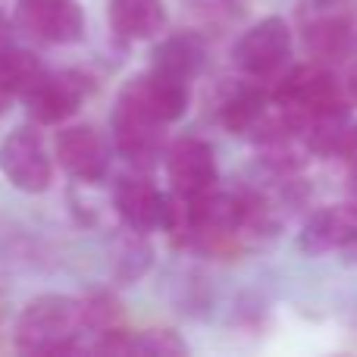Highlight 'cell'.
Wrapping results in <instances>:
<instances>
[{
    "label": "cell",
    "mask_w": 357,
    "mask_h": 357,
    "mask_svg": "<svg viewBox=\"0 0 357 357\" xmlns=\"http://www.w3.org/2000/svg\"><path fill=\"white\" fill-rule=\"evenodd\" d=\"M16 29L41 44H75L85 35L79 0H16Z\"/></svg>",
    "instance_id": "obj_7"
},
{
    "label": "cell",
    "mask_w": 357,
    "mask_h": 357,
    "mask_svg": "<svg viewBox=\"0 0 357 357\" xmlns=\"http://www.w3.org/2000/svg\"><path fill=\"white\" fill-rule=\"evenodd\" d=\"M291 54V29L282 16H266L241 31L232 44V63L248 79L273 75Z\"/></svg>",
    "instance_id": "obj_4"
},
{
    "label": "cell",
    "mask_w": 357,
    "mask_h": 357,
    "mask_svg": "<svg viewBox=\"0 0 357 357\" xmlns=\"http://www.w3.org/2000/svg\"><path fill=\"white\" fill-rule=\"evenodd\" d=\"M270 104H273V91L266 94L264 88L241 82L220 100V123L235 135H251L260 119L266 116Z\"/></svg>",
    "instance_id": "obj_18"
},
{
    "label": "cell",
    "mask_w": 357,
    "mask_h": 357,
    "mask_svg": "<svg viewBox=\"0 0 357 357\" xmlns=\"http://www.w3.org/2000/svg\"><path fill=\"white\" fill-rule=\"evenodd\" d=\"M167 25L163 0H110V29L123 41H148Z\"/></svg>",
    "instance_id": "obj_16"
},
{
    "label": "cell",
    "mask_w": 357,
    "mask_h": 357,
    "mask_svg": "<svg viewBox=\"0 0 357 357\" xmlns=\"http://www.w3.org/2000/svg\"><path fill=\"white\" fill-rule=\"evenodd\" d=\"M167 178L176 195L197 197L216 185V157L213 148L201 138H178L163 154Z\"/></svg>",
    "instance_id": "obj_8"
},
{
    "label": "cell",
    "mask_w": 357,
    "mask_h": 357,
    "mask_svg": "<svg viewBox=\"0 0 357 357\" xmlns=\"http://www.w3.org/2000/svg\"><path fill=\"white\" fill-rule=\"evenodd\" d=\"M44 73L47 69L41 66V60L31 50L16 47V44L0 50V94H19V98H25L44 79Z\"/></svg>",
    "instance_id": "obj_20"
},
{
    "label": "cell",
    "mask_w": 357,
    "mask_h": 357,
    "mask_svg": "<svg viewBox=\"0 0 357 357\" xmlns=\"http://www.w3.org/2000/svg\"><path fill=\"white\" fill-rule=\"evenodd\" d=\"M94 94V79L79 69L44 73V79L25 94L29 116L38 126H60Z\"/></svg>",
    "instance_id": "obj_6"
},
{
    "label": "cell",
    "mask_w": 357,
    "mask_h": 357,
    "mask_svg": "<svg viewBox=\"0 0 357 357\" xmlns=\"http://www.w3.org/2000/svg\"><path fill=\"white\" fill-rule=\"evenodd\" d=\"M304 142L314 157L323 160H348L357 151V119L351 116L348 104L329 107L323 113L307 116Z\"/></svg>",
    "instance_id": "obj_13"
},
{
    "label": "cell",
    "mask_w": 357,
    "mask_h": 357,
    "mask_svg": "<svg viewBox=\"0 0 357 357\" xmlns=\"http://www.w3.org/2000/svg\"><path fill=\"white\" fill-rule=\"evenodd\" d=\"M204 63H207L204 38L195 35V31H176V35H167L154 47V63L151 66L167 75H176V79L191 82L204 69Z\"/></svg>",
    "instance_id": "obj_17"
},
{
    "label": "cell",
    "mask_w": 357,
    "mask_h": 357,
    "mask_svg": "<svg viewBox=\"0 0 357 357\" xmlns=\"http://www.w3.org/2000/svg\"><path fill=\"white\" fill-rule=\"evenodd\" d=\"M339 254H342V260H345V264H357V235H354L351 241H348L345 248H342Z\"/></svg>",
    "instance_id": "obj_24"
},
{
    "label": "cell",
    "mask_w": 357,
    "mask_h": 357,
    "mask_svg": "<svg viewBox=\"0 0 357 357\" xmlns=\"http://www.w3.org/2000/svg\"><path fill=\"white\" fill-rule=\"evenodd\" d=\"M345 94H348V100L357 107V60L351 63V69H348V75H345Z\"/></svg>",
    "instance_id": "obj_22"
},
{
    "label": "cell",
    "mask_w": 357,
    "mask_h": 357,
    "mask_svg": "<svg viewBox=\"0 0 357 357\" xmlns=\"http://www.w3.org/2000/svg\"><path fill=\"white\" fill-rule=\"evenodd\" d=\"M56 160L73 178L79 182H100L110 167V151H107L104 138L91 126H66L56 132Z\"/></svg>",
    "instance_id": "obj_11"
},
{
    "label": "cell",
    "mask_w": 357,
    "mask_h": 357,
    "mask_svg": "<svg viewBox=\"0 0 357 357\" xmlns=\"http://www.w3.org/2000/svg\"><path fill=\"white\" fill-rule=\"evenodd\" d=\"M91 351L100 354H154V357H176L188 354L185 339L176 329H142V333H126V329H107L91 345Z\"/></svg>",
    "instance_id": "obj_15"
},
{
    "label": "cell",
    "mask_w": 357,
    "mask_h": 357,
    "mask_svg": "<svg viewBox=\"0 0 357 357\" xmlns=\"http://www.w3.org/2000/svg\"><path fill=\"white\" fill-rule=\"evenodd\" d=\"M123 94H129L151 119H157L163 126L182 119L185 110H188V82L160 73L154 66L126 82Z\"/></svg>",
    "instance_id": "obj_10"
},
{
    "label": "cell",
    "mask_w": 357,
    "mask_h": 357,
    "mask_svg": "<svg viewBox=\"0 0 357 357\" xmlns=\"http://www.w3.org/2000/svg\"><path fill=\"white\" fill-rule=\"evenodd\" d=\"M188 3H197L204 10H222V6H232L235 0H188Z\"/></svg>",
    "instance_id": "obj_25"
},
{
    "label": "cell",
    "mask_w": 357,
    "mask_h": 357,
    "mask_svg": "<svg viewBox=\"0 0 357 357\" xmlns=\"http://www.w3.org/2000/svg\"><path fill=\"white\" fill-rule=\"evenodd\" d=\"M345 207L348 213L357 220V173H351V182H348V195H345Z\"/></svg>",
    "instance_id": "obj_23"
},
{
    "label": "cell",
    "mask_w": 357,
    "mask_h": 357,
    "mask_svg": "<svg viewBox=\"0 0 357 357\" xmlns=\"http://www.w3.org/2000/svg\"><path fill=\"white\" fill-rule=\"evenodd\" d=\"M154 266V248L144 238V232L129 229L126 235H116L110 245V273L116 282L129 285L138 282Z\"/></svg>",
    "instance_id": "obj_19"
},
{
    "label": "cell",
    "mask_w": 357,
    "mask_h": 357,
    "mask_svg": "<svg viewBox=\"0 0 357 357\" xmlns=\"http://www.w3.org/2000/svg\"><path fill=\"white\" fill-rule=\"evenodd\" d=\"M113 138H116V148L126 160L132 163H148L151 157H157L160 151V129L163 123L151 119L129 94L119 91L116 107H113Z\"/></svg>",
    "instance_id": "obj_12"
},
{
    "label": "cell",
    "mask_w": 357,
    "mask_h": 357,
    "mask_svg": "<svg viewBox=\"0 0 357 357\" xmlns=\"http://www.w3.org/2000/svg\"><path fill=\"white\" fill-rule=\"evenodd\" d=\"M273 100L289 110L301 113L304 119L314 116V113H323L329 107H342L351 104L345 94V82H339L333 73H329L326 63H310V66H298L273 88Z\"/></svg>",
    "instance_id": "obj_5"
},
{
    "label": "cell",
    "mask_w": 357,
    "mask_h": 357,
    "mask_svg": "<svg viewBox=\"0 0 357 357\" xmlns=\"http://www.w3.org/2000/svg\"><path fill=\"white\" fill-rule=\"evenodd\" d=\"M113 207L123 216V222L135 232H154L167 229L169 195L154 188V182L144 176H123L113 185Z\"/></svg>",
    "instance_id": "obj_9"
},
{
    "label": "cell",
    "mask_w": 357,
    "mask_h": 357,
    "mask_svg": "<svg viewBox=\"0 0 357 357\" xmlns=\"http://www.w3.org/2000/svg\"><path fill=\"white\" fill-rule=\"evenodd\" d=\"M13 31H16V19H10L3 10H0V50L13 44Z\"/></svg>",
    "instance_id": "obj_21"
},
{
    "label": "cell",
    "mask_w": 357,
    "mask_h": 357,
    "mask_svg": "<svg viewBox=\"0 0 357 357\" xmlns=\"http://www.w3.org/2000/svg\"><path fill=\"white\" fill-rule=\"evenodd\" d=\"M357 235V220L348 213V207H323L304 220L301 232H298V248L307 257H323V254L342 251Z\"/></svg>",
    "instance_id": "obj_14"
},
{
    "label": "cell",
    "mask_w": 357,
    "mask_h": 357,
    "mask_svg": "<svg viewBox=\"0 0 357 357\" xmlns=\"http://www.w3.org/2000/svg\"><path fill=\"white\" fill-rule=\"evenodd\" d=\"M295 25L317 63L339 66L357 60V0H298Z\"/></svg>",
    "instance_id": "obj_2"
},
{
    "label": "cell",
    "mask_w": 357,
    "mask_h": 357,
    "mask_svg": "<svg viewBox=\"0 0 357 357\" xmlns=\"http://www.w3.org/2000/svg\"><path fill=\"white\" fill-rule=\"evenodd\" d=\"M85 304L82 298L44 295L35 298L19 314L16 348L29 354H69L82 348V335H88Z\"/></svg>",
    "instance_id": "obj_1"
},
{
    "label": "cell",
    "mask_w": 357,
    "mask_h": 357,
    "mask_svg": "<svg viewBox=\"0 0 357 357\" xmlns=\"http://www.w3.org/2000/svg\"><path fill=\"white\" fill-rule=\"evenodd\" d=\"M0 173L16 191L41 195L54 182V163L41 135L31 126H19L0 142Z\"/></svg>",
    "instance_id": "obj_3"
}]
</instances>
